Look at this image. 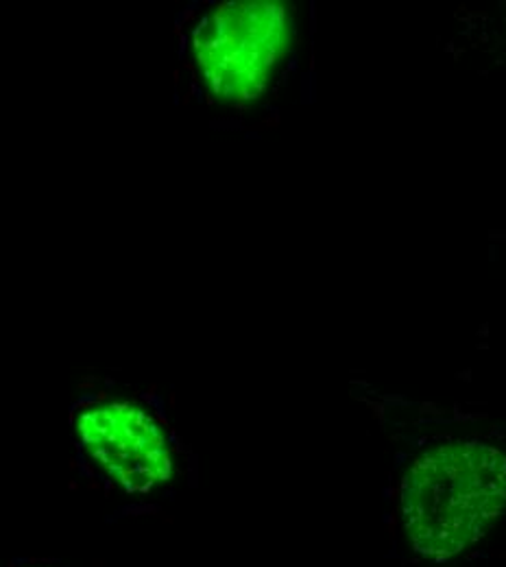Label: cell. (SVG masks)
Returning a JSON list of instances; mask_svg holds the SVG:
<instances>
[{
    "label": "cell",
    "mask_w": 506,
    "mask_h": 567,
    "mask_svg": "<svg viewBox=\"0 0 506 567\" xmlns=\"http://www.w3.org/2000/svg\"><path fill=\"white\" fill-rule=\"evenodd\" d=\"M400 497L413 548L431 561H447L503 515L506 454L476 441L438 445L406 472Z\"/></svg>",
    "instance_id": "cell-1"
},
{
    "label": "cell",
    "mask_w": 506,
    "mask_h": 567,
    "mask_svg": "<svg viewBox=\"0 0 506 567\" xmlns=\"http://www.w3.org/2000/svg\"><path fill=\"white\" fill-rule=\"evenodd\" d=\"M292 40V11L280 0H231L213 9L193 38V58L213 96L251 103L265 94Z\"/></svg>",
    "instance_id": "cell-2"
},
{
    "label": "cell",
    "mask_w": 506,
    "mask_h": 567,
    "mask_svg": "<svg viewBox=\"0 0 506 567\" xmlns=\"http://www.w3.org/2000/svg\"><path fill=\"white\" fill-rule=\"evenodd\" d=\"M85 452L127 494H148L173 476V454L162 425L130 402L85 406L76 417Z\"/></svg>",
    "instance_id": "cell-3"
}]
</instances>
